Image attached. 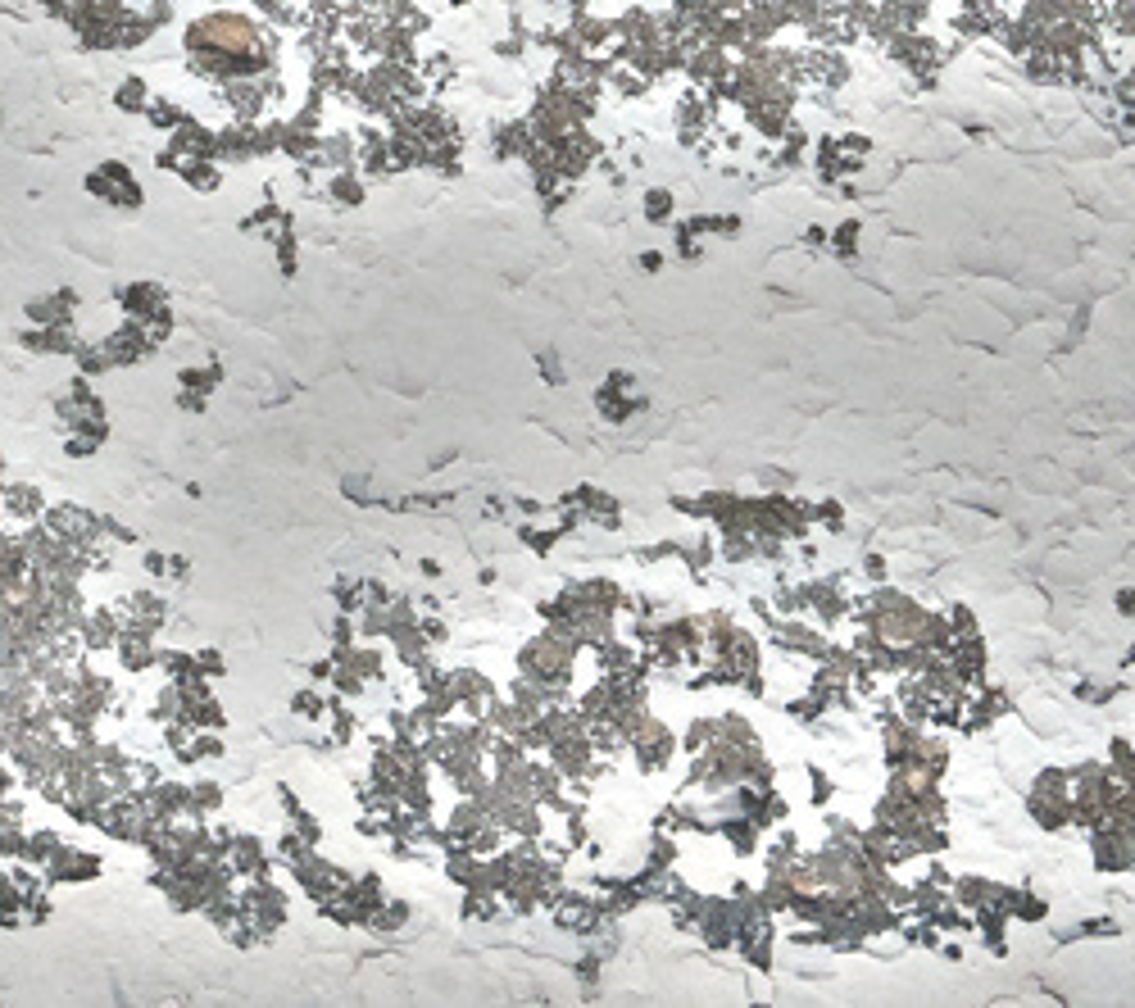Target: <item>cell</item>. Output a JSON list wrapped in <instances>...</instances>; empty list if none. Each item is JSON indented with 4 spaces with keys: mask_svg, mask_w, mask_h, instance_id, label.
Masks as SVG:
<instances>
[{
    "mask_svg": "<svg viewBox=\"0 0 1135 1008\" xmlns=\"http://www.w3.org/2000/svg\"><path fill=\"white\" fill-rule=\"evenodd\" d=\"M804 777H809V804H813V809H827V800L836 795V781H831L827 772L818 768V763H809V768H804Z\"/></svg>",
    "mask_w": 1135,
    "mask_h": 1008,
    "instance_id": "cell-17",
    "label": "cell"
},
{
    "mask_svg": "<svg viewBox=\"0 0 1135 1008\" xmlns=\"http://www.w3.org/2000/svg\"><path fill=\"white\" fill-rule=\"evenodd\" d=\"M1076 695H1081L1086 704H1108V700L1117 695V686H1104V682H1081V686H1076Z\"/></svg>",
    "mask_w": 1135,
    "mask_h": 1008,
    "instance_id": "cell-21",
    "label": "cell"
},
{
    "mask_svg": "<svg viewBox=\"0 0 1135 1008\" xmlns=\"http://www.w3.org/2000/svg\"><path fill=\"white\" fill-rule=\"evenodd\" d=\"M1027 813L1045 836L1072 827V772L1067 768H1040L1027 791Z\"/></svg>",
    "mask_w": 1135,
    "mask_h": 1008,
    "instance_id": "cell-1",
    "label": "cell"
},
{
    "mask_svg": "<svg viewBox=\"0 0 1135 1008\" xmlns=\"http://www.w3.org/2000/svg\"><path fill=\"white\" fill-rule=\"evenodd\" d=\"M677 559H681L686 568H691L695 577H704L713 564H718V532H700L695 541L677 545Z\"/></svg>",
    "mask_w": 1135,
    "mask_h": 1008,
    "instance_id": "cell-12",
    "label": "cell"
},
{
    "mask_svg": "<svg viewBox=\"0 0 1135 1008\" xmlns=\"http://www.w3.org/2000/svg\"><path fill=\"white\" fill-rule=\"evenodd\" d=\"M518 541L532 545V554H550L554 545L563 541V532H559V523H554V527H536V518H532V523L518 527Z\"/></svg>",
    "mask_w": 1135,
    "mask_h": 1008,
    "instance_id": "cell-15",
    "label": "cell"
},
{
    "mask_svg": "<svg viewBox=\"0 0 1135 1008\" xmlns=\"http://www.w3.org/2000/svg\"><path fill=\"white\" fill-rule=\"evenodd\" d=\"M1076 936H1117V922H1108V918H1095V922H1081V927L1063 931V940H1076Z\"/></svg>",
    "mask_w": 1135,
    "mask_h": 1008,
    "instance_id": "cell-19",
    "label": "cell"
},
{
    "mask_svg": "<svg viewBox=\"0 0 1135 1008\" xmlns=\"http://www.w3.org/2000/svg\"><path fill=\"white\" fill-rule=\"evenodd\" d=\"M827 713H831V704L822 700L818 691H804L800 700H790V704H786V718H790V722H800V727H818V722L827 718Z\"/></svg>",
    "mask_w": 1135,
    "mask_h": 1008,
    "instance_id": "cell-14",
    "label": "cell"
},
{
    "mask_svg": "<svg viewBox=\"0 0 1135 1008\" xmlns=\"http://www.w3.org/2000/svg\"><path fill=\"white\" fill-rule=\"evenodd\" d=\"M1113 604H1117V613H1122V618H1135V586H1122Z\"/></svg>",
    "mask_w": 1135,
    "mask_h": 1008,
    "instance_id": "cell-24",
    "label": "cell"
},
{
    "mask_svg": "<svg viewBox=\"0 0 1135 1008\" xmlns=\"http://www.w3.org/2000/svg\"><path fill=\"white\" fill-rule=\"evenodd\" d=\"M550 918H554V927H559V931L582 936V940H591V936H600L604 927H613V918L604 913V904H600L595 890H568V886H563L559 895L550 900Z\"/></svg>",
    "mask_w": 1135,
    "mask_h": 1008,
    "instance_id": "cell-2",
    "label": "cell"
},
{
    "mask_svg": "<svg viewBox=\"0 0 1135 1008\" xmlns=\"http://www.w3.org/2000/svg\"><path fill=\"white\" fill-rule=\"evenodd\" d=\"M863 577H868L872 586L886 582V559H881V554H868V559H863Z\"/></svg>",
    "mask_w": 1135,
    "mask_h": 1008,
    "instance_id": "cell-23",
    "label": "cell"
},
{
    "mask_svg": "<svg viewBox=\"0 0 1135 1008\" xmlns=\"http://www.w3.org/2000/svg\"><path fill=\"white\" fill-rule=\"evenodd\" d=\"M718 836L727 840V850L736 854V859H754V854L763 850V836H768V831H763L759 822H750L745 813H722Z\"/></svg>",
    "mask_w": 1135,
    "mask_h": 1008,
    "instance_id": "cell-10",
    "label": "cell"
},
{
    "mask_svg": "<svg viewBox=\"0 0 1135 1008\" xmlns=\"http://www.w3.org/2000/svg\"><path fill=\"white\" fill-rule=\"evenodd\" d=\"M854 613V591H849V577H809V618H818V627H840L849 623Z\"/></svg>",
    "mask_w": 1135,
    "mask_h": 1008,
    "instance_id": "cell-4",
    "label": "cell"
},
{
    "mask_svg": "<svg viewBox=\"0 0 1135 1008\" xmlns=\"http://www.w3.org/2000/svg\"><path fill=\"white\" fill-rule=\"evenodd\" d=\"M1126 668H1135V645H1131V650H1126Z\"/></svg>",
    "mask_w": 1135,
    "mask_h": 1008,
    "instance_id": "cell-25",
    "label": "cell"
},
{
    "mask_svg": "<svg viewBox=\"0 0 1135 1008\" xmlns=\"http://www.w3.org/2000/svg\"><path fill=\"white\" fill-rule=\"evenodd\" d=\"M945 618H949V632H954V636H977V632H981L977 613H972L968 604H949Z\"/></svg>",
    "mask_w": 1135,
    "mask_h": 1008,
    "instance_id": "cell-18",
    "label": "cell"
},
{
    "mask_svg": "<svg viewBox=\"0 0 1135 1008\" xmlns=\"http://www.w3.org/2000/svg\"><path fill=\"white\" fill-rule=\"evenodd\" d=\"M986 659H990V650H986V641H981V632L977 636H954V645L945 650L949 672H954L968 691L986 682Z\"/></svg>",
    "mask_w": 1135,
    "mask_h": 1008,
    "instance_id": "cell-7",
    "label": "cell"
},
{
    "mask_svg": "<svg viewBox=\"0 0 1135 1008\" xmlns=\"http://www.w3.org/2000/svg\"><path fill=\"white\" fill-rule=\"evenodd\" d=\"M809 514H813V523L827 527V532H845V504L840 500H813Z\"/></svg>",
    "mask_w": 1135,
    "mask_h": 1008,
    "instance_id": "cell-16",
    "label": "cell"
},
{
    "mask_svg": "<svg viewBox=\"0 0 1135 1008\" xmlns=\"http://www.w3.org/2000/svg\"><path fill=\"white\" fill-rule=\"evenodd\" d=\"M713 741H718V718H691V722H686V732L677 736V745H681L686 759H691V754H704Z\"/></svg>",
    "mask_w": 1135,
    "mask_h": 1008,
    "instance_id": "cell-13",
    "label": "cell"
},
{
    "mask_svg": "<svg viewBox=\"0 0 1135 1008\" xmlns=\"http://www.w3.org/2000/svg\"><path fill=\"white\" fill-rule=\"evenodd\" d=\"M772 945H777V927H772L768 909H750L736 931V954L750 963L754 972H772Z\"/></svg>",
    "mask_w": 1135,
    "mask_h": 1008,
    "instance_id": "cell-6",
    "label": "cell"
},
{
    "mask_svg": "<svg viewBox=\"0 0 1135 1008\" xmlns=\"http://www.w3.org/2000/svg\"><path fill=\"white\" fill-rule=\"evenodd\" d=\"M677 754H681L677 732H672L668 722L654 718V713L641 722V727H636L632 741H627V759L636 763V772H641V777H659V772H668Z\"/></svg>",
    "mask_w": 1135,
    "mask_h": 1008,
    "instance_id": "cell-3",
    "label": "cell"
},
{
    "mask_svg": "<svg viewBox=\"0 0 1135 1008\" xmlns=\"http://www.w3.org/2000/svg\"><path fill=\"white\" fill-rule=\"evenodd\" d=\"M559 504H573L586 523L604 527V532H618V527H622V504L613 500V495H604L600 486H577V491H568Z\"/></svg>",
    "mask_w": 1135,
    "mask_h": 1008,
    "instance_id": "cell-8",
    "label": "cell"
},
{
    "mask_svg": "<svg viewBox=\"0 0 1135 1008\" xmlns=\"http://www.w3.org/2000/svg\"><path fill=\"white\" fill-rule=\"evenodd\" d=\"M645 409H650V400L636 396L632 373H609V377H604V386L595 391V414H600L604 423H613V427L632 423V418L645 414Z\"/></svg>",
    "mask_w": 1135,
    "mask_h": 1008,
    "instance_id": "cell-5",
    "label": "cell"
},
{
    "mask_svg": "<svg viewBox=\"0 0 1135 1008\" xmlns=\"http://www.w3.org/2000/svg\"><path fill=\"white\" fill-rule=\"evenodd\" d=\"M1004 913L1008 922H1045L1049 918V900L1040 895L1031 881L1022 886H1004Z\"/></svg>",
    "mask_w": 1135,
    "mask_h": 1008,
    "instance_id": "cell-11",
    "label": "cell"
},
{
    "mask_svg": "<svg viewBox=\"0 0 1135 1008\" xmlns=\"http://www.w3.org/2000/svg\"><path fill=\"white\" fill-rule=\"evenodd\" d=\"M641 564H663V559H677V541H659V545H641L636 554Z\"/></svg>",
    "mask_w": 1135,
    "mask_h": 1008,
    "instance_id": "cell-20",
    "label": "cell"
},
{
    "mask_svg": "<svg viewBox=\"0 0 1135 1008\" xmlns=\"http://www.w3.org/2000/svg\"><path fill=\"white\" fill-rule=\"evenodd\" d=\"M949 900L963 904L968 913L1004 909V881H995V877H972V872H963V877H954V886H949Z\"/></svg>",
    "mask_w": 1135,
    "mask_h": 1008,
    "instance_id": "cell-9",
    "label": "cell"
},
{
    "mask_svg": "<svg viewBox=\"0 0 1135 1008\" xmlns=\"http://www.w3.org/2000/svg\"><path fill=\"white\" fill-rule=\"evenodd\" d=\"M759 477H763V486H768V491H790V486H795V477L781 473V468H763Z\"/></svg>",
    "mask_w": 1135,
    "mask_h": 1008,
    "instance_id": "cell-22",
    "label": "cell"
}]
</instances>
